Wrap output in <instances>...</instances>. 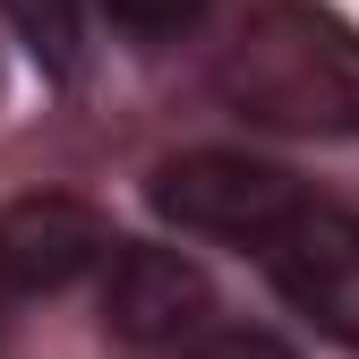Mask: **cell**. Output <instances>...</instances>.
<instances>
[{"instance_id":"1","label":"cell","mask_w":359,"mask_h":359,"mask_svg":"<svg viewBox=\"0 0 359 359\" xmlns=\"http://www.w3.org/2000/svg\"><path fill=\"white\" fill-rule=\"evenodd\" d=\"M214 95L257 128L291 137H359V26L308 0L257 9L214 60Z\"/></svg>"},{"instance_id":"2","label":"cell","mask_w":359,"mask_h":359,"mask_svg":"<svg viewBox=\"0 0 359 359\" xmlns=\"http://www.w3.org/2000/svg\"><path fill=\"white\" fill-rule=\"evenodd\" d=\"M308 205V189L291 171L274 163H257V154H180L154 171V214L180 222V231H197V240H231V248H274V231Z\"/></svg>"},{"instance_id":"3","label":"cell","mask_w":359,"mask_h":359,"mask_svg":"<svg viewBox=\"0 0 359 359\" xmlns=\"http://www.w3.org/2000/svg\"><path fill=\"white\" fill-rule=\"evenodd\" d=\"M265 274H274V291H283L317 334L359 342V214H351V205L308 197L283 231H274Z\"/></svg>"},{"instance_id":"4","label":"cell","mask_w":359,"mask_h":359,"mask_svg":"<svg viewBox=\"0 0 359 359\" xmlns=\"http://www.w3.org/2000/svg\"><path fill=\"white\" fill-rule=\"evenodd\" d=\"M111 257H120V240L86 197H18L0 214V291H18V299L69 291Z\"/></svg>"},{"instance_id":"5","label":"cell","mask_w":359,"mask_h":359,"mask_svg":"<svg viewBox=\"0 0 359 359\" xmlns=\"http://www.w3.org/2000/svg\"><path fill=\"white\" fill-rule=\"evenodd\" d=\"M214 317V283L180 248H128L103 265V325L120 342H189Z\"/></svg>"},{"instance_id":"6","label":"cell","mask_w":359,"mask_h":359,"mask_svg":"<svg viewBox=\"0 0 359 359\" xmlns=\"http://www.w3.org/2000/svg\"><path fill=\"white\" fill-rule=\"evenodd\" d=\"M9 26L26 34V52L52 69V77H77V43H86V0H0Z\"/></svg>"},{"instance_id":"7","label":"cell","mask_w":359,"mask_h":359,"mask_svg":"<svg viewBox=\"0 0 359 359\" xmlns=\"http://www.w3.org/2000/svg\"><path fill=\"white\" fill-rule=\"evenodd\" d=\"M95 9L111 18V34H128L137 52H154V43H180L214 0H95Z\"/></svg>"},{"instance_id":"8","label":"cell","mask_w":359,"mask_h":359,"mask_svg":"<svg viewBox=\"0 0 359 359\" xmlns=\"http://www.w3.org/2000/svg\"><path fill=\"white\" fill-rule=\"evenodd\" d=\"M189 359H291L274 334H248V325H231V334H205Z\"/></svg>"}]
</instances>
